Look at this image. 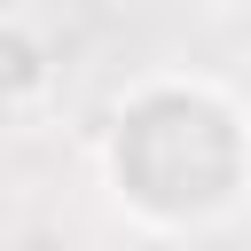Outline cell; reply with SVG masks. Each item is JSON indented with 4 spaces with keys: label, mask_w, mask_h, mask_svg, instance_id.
Here are the masks:
<instances>
[{
    "label": "cell",
    "mask_w": 251,
    "mask_h": 251,
    "mask_svg": "<svg viewBox=\"0 0 251 251\" xmlns=\"http://www.w3.org/2000/svg\"><path fill=\"white\" fill-rule=\"evenodd\" d=\"M204 8H227V0H204Z\"/></svg>",
    "instance_id": "cell-1"
}]
</instances>
